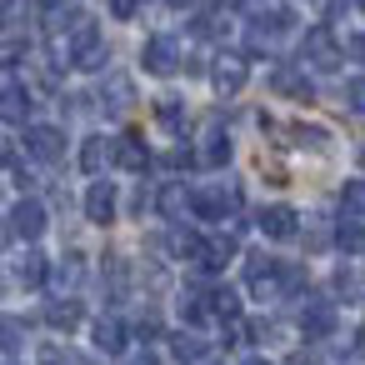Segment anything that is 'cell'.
<instances>
[{
	"mask_svg": "<svg viewBox=\"0 0 365 365\" xmlns=\"http://www.w3.org/2000/svg\"><path fill=\"white\" fill-rule=\"evenodd\" d=\"M86 215H91L96 225H110V220H115V185H110V180H96V185L86 190Z\"/></svg>",
	"mask_w": 365,
	"mask_h": 365,
	"instance_id": "52a82bcc",
	"label": "cell"
},
{
	"mask_svg": "<svg viewBox=\"0 0 365 365\" xmlns=\"http://www.w3.org/2000/svg\"><path fill=\"white\" fill-rule=\"evenodd\" d=\"M140 61H145L150 76H175V71H180V46H175L170 36H155V41H145Z\"/></svg>",
	"mask_w": 365,
	"mask_h": 365,
	"instance_id": "3957f363",
	"label": "cell"
},
{
	"mask_svg": "<svg viewBox=\"0 0 365 365\" xmlns=\"http://www.w3.org/2000/svg\"><path fill=\"white\" fill-rule=\"evenodd\" d=\"M295 140H300V145H310V150H325V140H330V135H325V130H305V125H300V130H295Z\"/></svg>",
	"mask_w": 365,
	"mask_h": 365,
	"instance_id": "f1b7e54d",
	"label": "cell"
},
{
	"mask_svg": "<svg viewBox=\"0 0 365 365\" xmlns=\"http://www.w3.org/2000/svg\"><path fill=\"white\" fill-rule=\"evenodd\" d=\"M81 315H86V310H81V300H71V295H61V300H51V305H46V320H51L56 330H76V325H81Z\"/></svg>",
	"mask_w": 365,
	"mask_h": 365,
	"instance_id": "5bb4252c",
	"label": "cell"
},
{
	"mask_svg": "<svg viewBox=\"0 0 365 365\" xmlns=\"http://www.w3.org/2000/svg\"><path fill=\"white\" fill-rule=\"evenodd\" d=\"M170 6H190V0H170Z\"/></svg>",
	"mask_w": 365,
	"mask_h": 365,
	"instance_id": "e575fe53",
	"label": "cell"
},
{
	"mask_svg": "<svg viewBox=\"0 0 365 365\" xmlns=\"http://www.w3.org/2000/svg\"><path fill=\"white\" fill-rule=\"evenodd\" d=\"M230 255H235V240H230V235H220V240H200V250H195V265L215 275V270H225V260H230Z\"/></svg>",
	"mask_w": 365,
	"mask_h": 365,
	"instance_id": "7c38bea8",
	"label": "cell"
},
{
	"mask_svg": "<svg viewBox=\"0 0 365 365\" xmlns=\"http://www.w3.org/2000/svg\"><path fill=\"white\" fill-rule=\"evenodd\" d=\"M96 350H106V355H120V350H125V325H120L115 315L96 320Z\"/></svg>",
	"mask_w": 365,
	"mask_h": 365,
	"instance_id": "9a60e30c",
	"label": "cell"
},
{
	"mask_svg": "<svg viewBox=\"0 0 365 365\" xmlns=\"http://www.w3.org/2000/svg\"><path fill=\"white\" fill-rule=\"evenodd\" d=\"M125 106H130V81L115 76V81L106 86V110H125Z\"/></svg>",
	"mask_w": 365,
	"mask_h": 365,
	"instance_id": "d4e9b609",
	"label": "cell"
},
{
	"mask_svg": "<svg viewBox=\"0 0 365 365\" xmlns=\"http://www.w3.org/2000/svg\"><path fill=\"white\" fill-rule=\"evenodd\" d=\"M81 270H86V265H81V255H71V260H66V265L56 270V280H61V290H76V285H81Z\"/></svg>",
	"mask_w": 365,
	"mask_h": 365,
	"instance_id": "484cf974",
	"label": "cell"
},
{
	"mask_svg": "<svg viewBox=\"0 0 365 365\" xmlns=\"http://www.w3.org/2000/svg\"><path fill=\"white\" fill-rule=\"evenodd\" d=\"M335 245H340L345 255H360V250H365V225H360L355 215H345V220L335 225Z\"/></svg>",
	"mask_w": 365,
	"mask_h": 365,
	"instance_id": "d6986e66",
	"label": "cell"
},
{
	"mask_svg": "<svg viewBox=\"0 0 365 365\" xmlns=\"http://www.w3.org/2000/svg\"><path fill=\"white\" fill-rule=\"evenodd\" d=\"M345 101H350V110H360V115H365V76H355V81L345 86Z\"/></svg>",
	"mask_w": 365,
	"mask_h": 365,
	"instance_id": "83f0119b",
	"label": "cell"
},
{
	"mask_svg": "<svg viewBox=\"0 0 365 365\" xmlns=\"http://www.w3.org/2000/svg\"><path fill=\"white\" fill-rule=\"evenodd\" d=\"M210 310H215L220 320H240V295H235L230 285H215V290H210Z\"/></svg>",
	"mask_w": 365,
	"mask_h": 365,
	"instance_id": "ffe728a7",
	"label": "cell"
},
{
	"mask_svg": "<svg viewBox=\"0 0 365 365\" xmlns=\"http://www.w3.org/2000/svg\"><path fill=\"white\" fill-rule=\"evenodd\" d=\"M235 205H240V190H235V185H205V190H195V200H190V210H195L200 220H225Z\"/></svg>",
	"mask_w": 365,
	"mask_h": 365,
	"instance_id": "6da1fadb",
	"label": "cell"
},
{
	"mask_svg": "<svg viewBox=\"0 0 365 365\" xmlns=\"http://www.w3.org/2000/svg\"><path fill=\"white\" fill-rule=\"evenodd\" d=\"M0 250H6V230H0Z\"/></svg>",
	"mask_w": 365,
	"mask_h": 365,
	"instance_id": "d590c367",
	"label": "cell"
},
{
	"mask_svg": "<svg viewBox=\"0 0 365 365\" xmlns=\"http://www.w3.org/2000/svg\"><path fill=\"white\" fill-rule=\"evenodd\" d=\"M190 200H195V190H185V185H165V190L155 195V205H160L165 220H180V215L190 210Z\"/></svg>",
	"mask_w": 365,
	"mask_h": 365,
	"instance_id": "4fadbf2b",
	"label": "cell"
},
{
	"mask_svg": "<svg viewBox=\"0 0 365 365\" xmlns=\"http://www.w3.org/2000/svg\"><path fill=\"white\" fill-rule=\"evenodd\" d=\"M26 150H31L36 160H46V165H51V160H61V155H66V135H61L56 125H31V130H26Z\"/></svg>",
	"mask_w": 365,
	"mask_h": 365,
	"instance_id": "277c9868",
	"label": "cell"
},
{
	"mask_svg": "<svg viewBox=\"0 0 365 365\" xmlns=\"http://www.w3.org/2000/svg\"><path fill=\"white\" fill-rule=\"evenodd\" d=\"M350 56H355V61H365V36H355V41H350Z\"/></svg>",
	"mask_w": 365,
	"mask_h": 365,
	"instance_id": "d6a6232c",
	"label": "cell"
},
{
	"mask_svg": "<svg viewBox=\"0 0 365 365\" xmlns=\"http://www.w3.org/2000/svg\"><path fill=\"white\" fill-rule=\"evenodd\" d=\"M46 270H51V265H46V255H41V250H31V255L16 265V275H21L26 285H41V280H46Z\"/></svg>",
	"mask_w": 365,
	"mask_h": 365,
	"instance_id": "7402d4cb",
	"label": "cell"
},
{
	"mask_svg": "<svg viewBox=\"0 0 365 365\" xmlns=\"http://www.w3.org/2000/svg\"><path fill=\"white\" fill-rule=\"evenodd\" d=\"M11 160V145H6V135H0V165H6Z\"/></svg>",
	"mask_w": 365,
	"mask_h": 365,
	"instance_id": "836d02e7",
	"label": "cell"
},
{
	"mask_svg": "<svg viewBox=\"0 0 365 365\" xmlns=\"http://www.w3.org/2000/svg\"><path fill=\"white\" fill-rule=\"evenodd\" d=\"M200 160H205V165H225V160H230V135H225V130H210Z\"/></svg>",
	"mask_w": 365,
	"mask_h": 365,
	"instance_id": "44dd1931",
	"label": "cell"
},
{
	"mask_svg": "<svg viewBox=\"0 0 365 365\" xmlns=\"http://www.w3.org/2000/svg\"><path fill=\"white\" fill-rule=\"evenodd\" d=\"M210 81H215V91H220V96H235V91L245 86V61H240V56H215Z\"/></svg>",
	"mask_w": 365,
	"mask_h": 365,
	"instance_id": "ba28073f",
	"label": "cell"
},
{
	"mask_svg": "<svg viewBox=\"0 0 365 365\" xmlns=\"http://www.w3.org/2000/svg\"><path fill=\"white\" fill-rule=\"evenodd\" d=\"M335 290H340V295H355V275H350V270H335Z\"/></svg>",
	"mask_w": 365,
	"mask_h": 365,
	"instance_id": "4dcf8cb0",
	"label": "cell"
},
{
	"mask_svg": "<svg viewBox=\"0 0 365 365\" xmlns=\"http://www.w3.org/2000/svg\"><path fill=\"white\" fill-rule=\"evenodd\" d=\"M360 345H365V330H360Z\"/></svg>",
	"mask_w": 365,
	"mask_h": 365,
	"instance_id": "f35d334b",
	"label": "cell"
},
{
	"mask_svg": "<svg viewBox=\"0 0 365 365\" xmlns=\"http://www.w3.org/2000/svg\"><path fill=\"white\" fill-rule=\"evenodd\" d=\"M21 340H26V325L16 315H0V350H16Z\"/></svg>",
	"mask_w": 365,
	"mask_h": 365,
	"instance_id": "cb8c5ba5",
	"label": "cell"
},
{
	"mask_svg": "<svg viewBox=\"0 0 365 365\" xmlns=\"http://www.w3.org/2000/svg\"><path fill=\"white\" fill-rule=\"evenodd\" d=\"M355 6H360V11H365V0H355Z\"/></svg>",
	"mask_w": 365,
	"mask_h": 365,
	"instance_id": "74e56055",
	"label": "cell"
},
{
	"mask_svg": "<svg viewBox=\"0 0 365 365\" xmlns=\"http://www.w3.org/2000/svg\"><path fill=\"white\" fill-rule=\"evenodd\" d=\"M300 56H305V61H310L315 71H335V66H340V46H335V36H330L325 26H315V31L305 36Z\"/></svg>",
	"mask_w": 365,
	"mask_h": 365,
	"instance_id": "7a4b0ae2",
	"label": "cell"
},
{
	"mask_svg": "<svg viewBox=\"0 0 365 365\" xmlns=\"http://www.w3.org/2000/svg\"><path fill=\"white\" fill-rule=\"evenodd\" d=\"M0 120H6V125H26V120H31V96H26V86H6V91H0Z\"/></svg>",
	"mask_w": 365,
	"mask_h": 365,
	"instance_id": "8fae6325",
	"label": "cell"
},
{
	"mask_svg": "<svg viewBox=\"0 0 365 365\" xmlns=\"http://www.w3.org/2000/svg\"><path fill=\"white\" fill-rule=\"evenodd\" d=\"M345 205H350L355 215H365V180H350V185H345Z\"/></svg>",
	"mask_w": 365,
	"mask_h": 365,
	"instance_id": "4316f807",
	"label": "cell"
},
{
	"mask_svg": "<svg viewBox=\"0 0 365 365\" xmlns=\"http://www.w3.org/2000/svg\"><path fill=\"white\" fill-rule=\"evenodd\" d=\"M300 330H305L310 340H325V335L335 330V305H330V300H310L305 315H300Z\"/></svg>",
	"mask_w": 365,
	"mask_h": 365,
	"instance_id": "30bf717a",
	"label": "cell"
},
{
	"mask_svg": "<svg viewBox=\"0 0 365 365\" xmlns=\"http://www.w3.org/2000/svg\"><path fill=\"white\" fill-rule=\"evenodd\" d=\"M130 365H165V360H160V355H155V350H140V355H135V360H130Z\"/></svg>",
	"mask_w": 365,
	"mask_h": 365,
	"instance_id": "1f68e13d",
	"label": "cell"
},
{
	"mask_svg": "<svg viewBox=\"0 0 365 365\" xmlns=\"http://www.w3.org/2000/svg\"><path fill=\"white\" fill-rule=\"evenodd\" d=\"M270 86H275L280 96H295V101H310V81H305L300 71H290V66H280V71L270 76Z\"/></svg>",
	"mask_w": 365,
	"mask_h": 365,
	"instance_id": "e0dca14e",
	"label": "cell"
},
{
	"mask_svg": "<svg viewBox=\"0 0 365 365\" xmlns=\"http://www.w3.org/2000/svg\"><path fill=\"white\" fill-rule=\"evenodd\" d=\"M115 165H120V170H135V175L150 170V150H145V140H140L135 130H125V135L115 140Z\"/></svg>",
	"mask_w": 365,
	"mask_h": 365,
	"instance_id": "8992f818",
	"label": "cell"
},
{
	"mask_svg": "<svg viewBox=\"0 0 365 365\" xmlns=\"http://www.w3.org/2000/svg\"><path fill=\"white\" fill-rule=\"evenodd\" d=\"M155 115H160V125H165V130H185V106H180V101H160V106H155Z\"/></svg>",
	"mask_w": 365,
	"mask_h": 365,
	"instance_id": "603a6c76",
	"label": "cell"
},
{
	"mask_svg": "<svg viewBox=\"0 0 365 365\" xmlns=\"http://www.w3.org/2000/svg\"><path fill=\"white\" fill-rule=\"evenodd\" d=\"M106 6H110V16H115V21H130L140 0H106Z\"/></svg>",
	"mask_w": 365,
	"mask_h": 365,
	"instance_id": "f546056e",
	"label": "cell"
},
{
	"mask_svg": "<svg viewBox=\"0 0 365 365\" xmlns=\"http://www.w3.org/2000/svg\"><path fill=\"white\" fill-rule=\"evenodd\" d=\"M170 350H175V360H180V365H200V360L210 355V345H205L200 335H190V330H180V335L170 340Z\"/></svg>",
	"mask_w": 365,
	"mask_h": 365,
	"instance_id": "2e32d148",
	"label": "cell"
},
{
	"mask_svg": "<svg viewBox=\"0 0 365 365\" xmlns=\"http://www.w3.org/2000/svg\"><path fill=\"white\" fill-rule=\"evenodd\" d=\"M260 230H265L270 240H290V235L300 230V220H295L290 205H265V210H260Z\"/></svg>",
	"mask_w": 365,
	"mask_h": 365,
	"instance_id": "9c48e42d",
	"label": "cell"
},
{
	"mask_svg": "<svg viewBox=\"0 0 365 365\" xmlns=\"http://www.w3.org/2000/svg\"><path fill=\"white\" fill-rule=\"evenodd\" d=\"M245 365H265V360H245Z\"/></svg>",
	"mask_w": 365,
	"mask_h": 365,
	"instance_id": "8d00e7d4",
	"label": "cell"
},
{
	"mask_svg": "<svg viewBox=\"0 0 365 365\" xmlns=\"http://www.w3.org/2000/svg\"><path fill=\"white\" fill-rule=\"evenodd\" d=\"M11 230H16L21 240H41V235H46V205H41V200H21V205L11 210Z\"/></svg>",
	"mask_w": 365,
	"mask_h": 365,
	"instance_id": "5b68a950",
	"label": "cell"
},
{
	"mask_svg": "<svg viewBox=\"0 0 365 365\" xmlns=\"http://www.w3.org/2000/svg\"><path fill=\"white\" fill-rule=\"evenodd\" d=\"M110 155H115V145H106L101 135H91V140L81 145V170H86V175H101V165H106Z\"/></svg>",
	"mask_w": 365,
	"mask_h": 365,
	"instance_id": "ac0fdd59",
	"label": "cell"
}]
</instances>
